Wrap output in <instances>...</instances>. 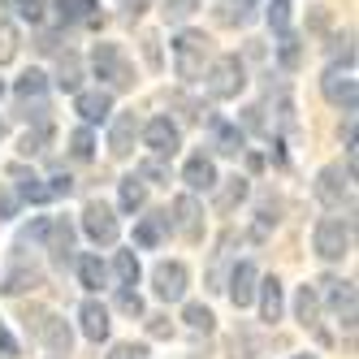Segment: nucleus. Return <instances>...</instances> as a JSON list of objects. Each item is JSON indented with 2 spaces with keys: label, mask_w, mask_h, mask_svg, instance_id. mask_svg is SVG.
<instances>
[{
  "label": "nucleus",
  "mask_w": 359,
  "mask_h": 359,
  "mask_svg": "<svg viewBox=\"0 0 359 359\" xmlns=\"http://www.w3.org/2000/svg\"><path fill=\"white\" fill-rule=\"evenodd\" d=\"M173 61H177V79H195L208 61V35L199 31H182L173 39Z\"/></svg>",
  "instance_id": "nucleus-1"
},
{
  "label": "nucleus",
  "mask_w": 359,
  "mask_h": 359,
  "mask_svg": "<svg viewBox=\"0 0 359 359\" xmlns=\"http://www.w3.org/2000/svg\"><path fill=\"white\" fill-rule=\"evenodd\" d=\"M243 83H247L243 61H238V57H221V61L212 65V74H208V95H212V100H234V95L243 91Z\"/></svg>",
  "instance_id": "nucleus-2"
},
{
  "label": "nucleus",
  "mask_w": 359,
  "mask_h": 359,
  "mask_svg": "<svg viewBox=\"0 0 359 359\" xmlns=\"http://www.w3.org/2000/svg\"><path fill=\"white\" fill-rule=\"evenodd\" d=\"M91 65H95L100 79H109L113 87H130V83H135V74H130V65H126V57H121L117 43H95Z\"/></svg>",
  "instance_id": "nucleus-3"
},
{
  "label": "nucleus",
  "mask_w": 359,
  "mask_h": 359,
  "mask_svg": "<svg viewBox=\"0 0 359 359\" xmlns=\"http://www.w3.org/2000/svg\"><path fill=\"white\" fill-rule=\"evenodd\" d=\"M346 243H351V229L338 221V217H325L316 225V255L320 260H342L346 255Z\"/></svg>",
  "instance_id": "nucleus-4"
},
{
  "label": "nucleus",
  "mask_w": 359,
  "mask_h": 359,
  "mask_svg": "<svg viewBox=\"0 0 359 359\" xmlns=\"http://www.w3.org/2000/svg\"><path fill=\"white\" fill-rule=\"evenodd\" d=\"M83 229H87V238H95V243H117V217L104 208L100 199H91L87 208H83Z\"/></svg>",
  "instance_id": "nucleus-5"
},
{
  "label": "nucleus",
  "mask_w": 359,
  "mask_h": 359,
  "mask_svg": "<svg viewBox=\"0 0 359 359\" xmlns=\"http://www.w3.org/2000/svg\"><path fill=\"white\" fill-rule=\"evenodd\" d=\"M169 225H177V234H182L187 243H199L203 238V212H199V203L191 195H182V199L173 203V221Z\"/></svg>",
  "instance_id": "nucleus-6"
},
{
  "label": "nucleus",
  "mask_w": 359,
  "mask_h": 359,
  "mask_svg": "<svg viewBox=\"0 0 359 359\" xmlns=\"http://www.w3.org/2000/svg\"><path fill=\"white\" fill-rule=\"evenodd\" d=\"M320 87H325V95L333 100V104H342L346 113H355V79H351V69H346V74H342L338 65H333V69H325Z\"/></svg>",
  "instance_id": "nucleus-7"
},
{
  "label": "nucleus",
  "mask_w": 359,
  "mask_h": 359,
  "mask_svg": "<svg viewBox=\"0 0 359 359\" xmlns=\"http://www.w3.org/2000/svg\"><path fill=\"white\" fill-rule=\"evenodd\" d=\"M151 286H156L161 299H182L187 294V269L182 264H156V273H151Z\"/></svg>",
  "instance_id": "nucleus-8"
},
{
  "label": "nucleus",
  "mask_w": 359,
  "mask_h": 359,
  "mask_svg": "<svg viewBox=\"0 0 359 359\" xmlns=\"http://www.w3.org/2000/svg\"><path fill=\"white\" fill-rule=\"evenodd\" d=\"M143 139H147V147L156 151V156H173V151H177V126L169 117H151Z\"/></svg>",
  "instance_id": "nucleus-9"
},
{
  "label": "nucleus",
  "mask_w": 359,
  "mask_h": 359,
  "mask_svg": "<svg viewBox=\"0 0 359 359\" xmlns=\"http://www.w3.org/2000/svg\"><path fill=\"white\" fill-rule=\"evenodd\" d=\"M57 13H61V27H74V22H83V27H100V5L95 0H57Z\"/></svg>",
  "instance_id": "nucleus-10"
},
{
  "label": "nucleus",
  "mask_w": 359,
  "mask_h": 359,
  "mask_svg": "<svg viewBox=\"0 0 359 359\" xmlns=\"http://www.w3.org/2000/svg\"><path fill=\"white\" fill-rule=\"evenodd\" d=\"M79 320H83V333H87L91 342H104V338H109V307H104V303L87 299V303L79 307Z\"/></svg>",
  "instance_id": "nucleus-11"
},
{
  "label": "nucleus",
  "mask_w": 359,
  "mask_h": 359,
  "mask_svg": "<svg viewBox=\"0 0 359 359\" xmlns=\"http://www.w3.org/2000/svg\"><path fill=\"white\" fill-rule=\"evenodd\" d=\"M251 299H255V264H234V273H229V303L247 307Z\"/></svg>",
  "instance_id": "nucleus-12"
},
{
  "label": "nucleus",
  "mask_w": 359,
  "mask_h": 359,
  "mask_svg": "<svg viewBox=\"0 0 359 359\" xmlns=\"http://www.w3.org/2000/svg\"><path fill=\"white\" fill-rule=\"evenodd\" d=\"M135 135H139V126H135V113H121L113 121V135H109V147H113V156H130L135 151Z\"/></svg>",
  "instance_id": "nucleus-13"
},
{
  "label": "nucleus",
  "mask_w": 359,
  "mask_h": 359,
  "mask_svg": "<svg viewBox=\"0 0 359 359\" xmlns=\"http://www.w3.org/2000/svg\"><path fill=\"white\" fill-rule=\"evenodd\" d=\"M39 338L48 342V351H53V355H65L69 342H74V333H69V325L61 316H43L39 320Z\"/></svg>",
  "instance_id": "nucleus-14"
},
{
  "label": "nucleus",
  "mask_w": 359,
  "mask_h": 359,
  "mask_svg": "<svg viewBox=\"0 0 359 359\" xmlns=\"http://www.w3.org/2000/svg\"><path fill=\"white\" fill-rule=\"evenodd\" d=\"M182 177H187L191 191H212V187H217V169H212L208 156H191L187 169H182Z\"/></svg>",
  "instance_id": "nucleus-15"
},
{
  "label": "nucleus",
  "mask_w": 359,
  "mask_h": 359,
  "mask_svg": "<svg viewBox=\"0 0 359 359\" xmlns=\"http://www.w3.org/2000/svg\"><path fill=\"white\" fill-rule=\"evenodd\" d=\"M165 234H169V212H151V217H143L135 225V243L139 247H156Z\"/></svg>",
  "instance_id": "nucleus-16"
},
{
  "label": "nucleus",
  "mask_w": 359,
  "mask_h": 359,
  "mask_svg": "<svg viewBox=\"0 0 359 359\" xmlns=\"http://www.w3.org/2000/svg\"><path fill=\"white\" fill-rule=\"evenodd\" d=\"M48 247H53V260H57V264L69 260V251H74V225H69L65 217H57L53 229H48Z\"/></svg>",
  "instance_id": "nucleus-17"
},
{
  "label": "nucleus",
  "mask_w": 359,
  "mask_h": 359,
  "mask_svg": "<svg viewBox=\"0 0 359 359\" xmlns=\"http://www.w3.org/2000/svg\"><path fill=\"white\" fill-rule=\"evenodd\" d=\"M212 147L221 151V156H238V151H243V130L217 117V121H212Z\"/></svg>",
  "instance_id": "nucleus-18"
},
{
  "label": "nucleus",
  "mask_w": 359,
  "mask_h": 359,
  "mask_svg": "<svg viewBox=\"0 0 359 359\" xmlns=\"http://www.w3.org/2000/svg\"><path fill=\"white\" fill-rule=\"evenodd\" d=\"M74 109H79L87 121H104L109 109H113V95L109 91H79V104H74Z\"/></svg>",
  "instance_id": "nucleus-19"
},
{
  "label": "nucleus",
  "mask_w": 359,
  "mask_h": 359,
  "mask_svg": "<svg viewBox=\"0 0 359 359\" xmlns=\"http://www.w3.org/2000/svg\"><path fill=\"white\" fill-rule=\"evenodd\" d=\"M9 177H13V187H18V195H22V199H31V203H43V199H48V187L39 182L31 169L13 165V169H9Z\"/></svg>",
  "instance_id": "nucleus-20"
},
{
  "label": "nucleus",
  "mask_w": 359,
  "mask_h": 359,
  "mask_svg": "<svg viewBox=\"0 0 359 359\" xmlns=\"http://www.w3.org/2000/svg\"><path fill=\"white\" fill-rule=\"evenodd\" d=\"M251 5H255V0H221L217 22H221V27H247V22H251Z\"/></svg>",
  "instance_id": "nucleus-21"
},
{
  "label": "nucleus",
  "mask_w": 359,
  "mask_h": 359,
  "mask_svg": "<svg viewBox=\"0 0 359 359\" xmlns=\"http://www.w3.org/2000/svg\"><path fill=\"white\" fill-rule=\"evenodd\" d=\"M43 91H48V79H43L39 69H27V74L18 79V104H31V100L39 104V100H43Z\"/></svg>",
  "instance_id": "nucleus-22"
},
{
  "label": "nucleus",
  "mask_w": 359,
  "mask_h": 359,
  "mask_svg": "<svg viewBox=\"0 0 359 359\" xmlns=\"http://www.w3.org/2000/svg\"><path fill=\"white\" fill-rule=\"evenodd\" d=\"M260 312H264L269 325L281 320V281H277V277H269L264 286H260Z\"/></svg>",
  "instance_id": "nucleus-23"
},
{
  "label": "nucleus",
  "mask_w": 359,
  "mask_h": 359,
  "mask_svg": "<svg viewBox=\"0 0 359 359\" xmlns=\"http://www.w3.org/2000/svg\"><path fill=\"white\" fill-rule=\"evenodd\" d=\"M243 199H247V177H229L221 187V195H217V212H234Z\"/></svg>",
  "instance_id": "nucleus-24"
},
{
  "label": "nucleus",
  "mask_w": 359,
  "mask_h": 359,
  "mask_svg": "<svg viewBox=\"0 0 359 359\" xmlns=\"http://www.w3.org/2000/svg\"><path fill=\"white\" fill-rule=\"evenodd\" d=\"M39 286V273L35 269H13L9 277H5V286H0V294H27V290H35Z\"/></svg>",
  "instance_id": "nucleus-25"
},
{
  "label": "nucleus",
  "mask_w": 359,
  "mask_h": 359,
  "mask_svg": "<svg viewBox=\"0 0 359 359\" xmlns=\"http://www.w3.org/2000/svg\"><path fill=\"white\" fill-rule=\"evenodd\" d=\"M316 195L329 203V208H333V203H342V169H325L320 182H316Z\"/></svg>",
  "instance_id": "nucleus-26"
},
{
  "label": "nucleus",
  "mask_w": 359,
  "mask_h": 359,
  "mask_svg": "<svg viewBox=\"0 0 359 359\" xmlns=\"http://www.w3.org/2000/svg\"><path fill=\"white\" fill-rule=\"evenodd\" d=\"M79 277H83L87 290L104 286V264H100V255H83V260H79Z\"/></svg>",
  "instance_id": "nucleus-27"
},
{
  "label": "nucleus",
  "mask_w": 359,
  "mask_h": 359,
  "mask_svg": "<svg viewBox=\"0 0 359 359\" xmlns=\"http://www.w3.org/2000/svg\"><path fill=\"white\" fill-rule=\"evenodd\" d=\"M294 312H299V320L312 329L316 325V286H303L299 290V299H294Z\"/></svg>",
  "instance_id": "nucleus-28"
},
{
  "label": "nucleus",
  "mask_w": 359,
  "mask_h": 359,
  "mask_svg": "<svg viewBox=\"0 0 359 359\" xmlns=\"http://www.w3.org/2000/svg\"><path fill=\"white\" fill-rule=\"evenodd\" d=\"M143 182H139V177H126V182H121V208L126 212H139L143 208Z\"/></svg>",
  "instance_id": "nucleus-29"
},
{
  "label": "nucleus",
  "mask_w": 359,
  "mask_h": 359,
  "mask_svg": "<svg viewBox=\"0 0 359 359\" xmlns=\"http://www.w3.org/2000/svg\"><path fill=\"white\" fill-rule=\"evenodd\" d=\"M18 57V31H13V22L0 18V65H9Z\"/></svg>",
  "instance_id": "nucleus-30"
},
{
  "label": "nucleus",
  "mask_w": 359,
  "mask_h": 359,
  "mask_svg": "<svg viewBox=\"0 0 359 359\" xmlns=\"http://www.w3.org/2000/svg\"><path fill=\"white\" fill-rule=\"evenodd\" d=\"M117 277H121L126 290L139 281V260H135V251H117Z\"/></svg>",
  "instance_id": "nucleus-31"
},
{
  "label": "nucleus",
  "mask_w": 359,
  "mask_h": 359,
  "mask_svg": "<svg viewBox=\"0 0 359 359\" xmlns=\"http://www.w3.org/2000/svg\"><path fill=\"white\" fill-rule=\"evenodd\" d=\"M212 320H217V316H212L203 303H191V307H187V325H191L195 333H212Z\"/></svg>",
  "instance_id": "nucleus-32"
},
{
  "label": "nucleus",
  "mask_w": 359,
  "mask_h": 359,
  "mask_svg": "<svg viewBox=\"0 0 359 359\" xmlns=\"http://www.w3.org/2000/svg\"><path fill=\"white\" fill-rule=\"evenodd\" d=\"M299 57H303V48L294 35H281V48H277V61L286 65V69H299Z\"/></svg>",
  "instance_id": "nucleus-33"
},
{
  "label": "nucleus",
  "mask_w": 359,
  "mask_h": 359,
  "mask_svg": "<svg viewBox=\"0 0 359 359\" xmlns=\"http://www.w3.org/2000/svg\"><path fill=\"white\" fill-rule=\"evenodd\" d=\"M269 27L277 35H286V27H290V0H273V5H269Z\"/></svg>",
  "instance_id": "nucleus-34"
},
{
  "label": "nucleus",
  "mask_w": 359,
  "mask_h": 359,
  "mask_svg": "<svg viewBox=\"0 0 359 359\" xmlns=\"http://www.w3.org/2000/svg\"><path fill=\"white\" fill-rule=\"evenodd\" d=\"M65 91H79V57H74V53H65L61 57V79H57Z\"/></svg>",
  "instance_id": "nucleus-35"
},
{
  "label": "nucleus",
  "mask_w": 359,
  "mask_h": 359,
  "mask_svg": "<svg viewBox=\"0 0 359 359\" xmlns=\"http://www.w3.org/2000/svg\"><path fill=\"white\" fill-rule=\"evenodd\" d=\"M69 143H74L69 151H74L79 161H91V156H95V139H91V130H74V139H69Z\"/></svg>",
  "instance_id": "nucleus-36"
},
{
  "label": "nucleus",
  "mask_w": 359,
  "mask_h": 359,
  "mask_svg": "<svg viewBox=\"0 0 359 359\" xmlns=\"http://www.w3.org/2000/svg\"><path fill=\"white\" fill-rule=\"evenodd\" d=\"M5 5H13L18 18H27V22H43V0H5Z\"/></svg>",
  "instance_id": "nucleus-37"
},
{
  "label": "nucleus",
  "mask_w": 359,
  "mask_h": 359,
  "mask_svg": "<svg viewBox=\"0 0 359 359\" xmlns=\"http://www.w3.org/2000/svg\"><path fill=\"white\" fill-rule=\"evenodd\" d=\"M195 13V0H165V22H187Z\"/></svg>",
  "instance_id": "nucleus-38"
},
{
  "label": "nucleus",
  "mask_w": 359,
  "mask_h": 359,
  "mask_svg": "<svg viewBox=\"0 0 359 359\" xmlns=\"http://www.w3.org/2000/svg\"><path fill=\"white\" fill-rule=\"evenodd\" d=\"M117 307H121L126 316H143V299H139L135 290H126V286H121V294H117Z\"/></svg>",
  "instance_id": "nucleus-39"
},
{
  "label": "nucleus",
  "mask_w": 359,
  "mask_h": 359,
  "mask_svg": "<svg viewBox=\"0 0 359 359\" xmlns=\"http://www.w3.org/2000/svg\"><path fill=\"white\" fill-rule=\"evenodd\" d=\"M109 359H147V351L143 346H135V342H121V346H113V355Z\"/></svg>",
  "instance_id": "nucleus-40"
},
{
  "label": "nucleus",
  "mask_w": 359,
  "mask_h": 359,
  "mask_svg": "<svg viewBox=\"0 0 359 359\" xmlns=\"http://www.w3.org/2000/svg\"><path fill=\"white\" fill-rule=\"evenodd\" d=\"M147 333H151V338H169V333H173L169 316H147Z\"/></svg>",
  "instance_id": "nucleus-41"
},
{
  "label": "nucleus",
  "mask_w": 359,
  "mask_h": 359,
  "mask_svg": "<svg viewBox=\"0 0 359 359\" xmlns=\"http://www.w3.org/2000/svg\"><path fill=\"white\" fill-rule=\"evenodd\" d=\"M43 139H48V130L27 135V139H22V156H35V151H43Z\"/></svg>",
  "instance_id": "nucleus-42"
},
{
  "label": "nucleus",
  "mask_w": 359,
  "mask_h": 359,
  "mask_svg": "<svg viewBox=\"0 0 359 359\" xmlns=\"http://www.w3.org/2000/svg\"><path fill=\"white\" fill-rule=\"evenodd\" d=\"M139 173H143V177H151V182H169V169H165V165H156V161H147Z\"/></svg>",
  "instance_id": "nucleus-43"
},
{
  "label": "nucleus",
  "mask_w": 359,
  "mask_h": 359,
  "mask_svg": "<svg viewBox=\"0 0 359 359\" xmlns=\"http://www.w3.org/2000/svg\"><path fill=\"white\" fill-rule=\"evenodd\" d=\"M69 191H74V182H69L65 173H57V177H53V187H48V199H57V195H69Z\"/></svg>",
  "instance_id": "nucleus-44"
},
{
  "label": "nucleus",
  "mask_w": 359,
  "mask_h": 359,
  "mask_svg": "<svg viewBox=\"0 0 359 359\" xmlns=\"http://www.w3.org/2000/svg\"><path fill=\"white\" fill-rule=\"evenodd\" d=\"M0 355H5V359H18V342L9 338V329H5V325H0Z\"/></svg>",
  "instance_id": "nucleus-45"
},
{
  "label": "nucleus",
  "mask_w": 359,
  "mask_h": 359,
  "mask_svg": "<svg viewBox=\"0 0 359 359\" xmlns=\"http://www.w3.org/2000/svg\"><path fill=\"white\" fill-rule=\"evenodd\" d=\"M143 53L151 65H161V48H156V35H143Z\"/></svg>",
  "instance_id": "nucleus-46"
},
{
  "label": "nucleus",
  "mask_w": 359,
  "mask_h": 359,
  "mask_svg": "<svg viewBox=\"0 0 359 359\" xmlns=\"http://www.w3.org/2000/svg\"><path fill=\"white\" fill-rule=\"evenodd\" d=\"M13 212H18V199L9 191H0V217H13Z\"/></svg>",
  "instance_id": "nucleus-47"
},
{
  "label": "nucleus",
  "mask_w": 359,
  "mask_h": 359,
  "mask_svg": "<svg viewBox=\"0 0 359 359\" xmlns=\"http://www.w3.org/2000/svg\"><path fill=\"white\" fill-rule=\"evenodd\" d=\"M121 5H126V9H130V13H135V18H139V13H143V9H147V0H121Z\"/></svg>",
  "instance_id": "nucleus-48"
},
{
  "label": "nucleus",
  "mask_w": 359,
  "mask_h": 359,
  "mask_svg": "<svg viewBox=\"0 0 359 359\" xmlns=\"http://www.w3.org/2000/svg\"><path fill=\"white\" fill-rule=\"evenodd\" d=\"M294 359H316V355H294Z\"/></svg>",
  "instance_id": "nucleus-49"
},
{
  "label": "nucleus",
  "mask_w": 359,
  "mask_h": 359,
  "mask_svg": "<svg viewBox=\"0 0 359 359\" xmlns=\"http://www.w3.org/2000/svg\"><path fill=\"white\" fill-rule=\"evenodd\" d=\"M0 135H5V126H0Z\"/></svg>",
  "instance_id": "nucleus-50"
},
{
  "label": "nucleus",
  "mask_w": 359,
  "mask_h": 359,
  "mask_svg": "<svg viewBox=\"0 0 359 359\" xmlns=\"http://www.w3.org/2000/svg\"><path fill=\"white\" fill-rule=\"evenodd\" d=\"M0 91H5V83H0Z\"/></svg>",
  "instance_id": "nucleus-51"
}]
</instances>
